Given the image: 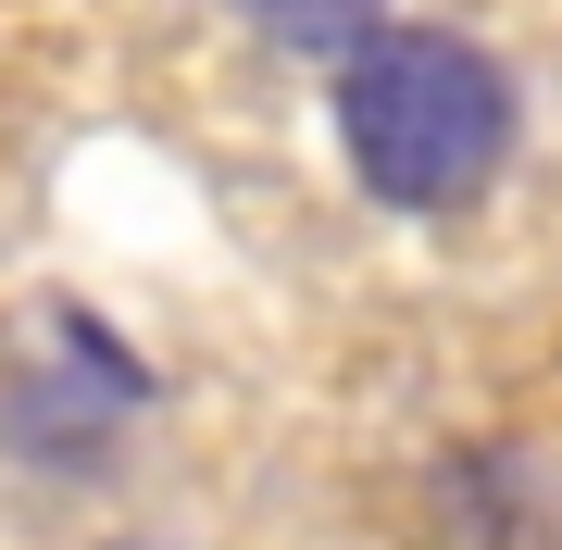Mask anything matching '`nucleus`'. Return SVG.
Wrapping results in <instances>:
<instances>
[{"label":"nucleus","mask_w":562,"mask_h":550,"mask_svg":"<svg viewBox=\"0 0 562 550\" xmlns=\"http://www.w3.org/2000/svg\"><path fill=\"white\" fill-rule=\"evenodd\" d=\"M50 350H63V363H88V375L113 388V401H138V413H150V363H138V350H125V338H113L88 301H50Z\"/></svg>","instance_id":"5"},{"label":"nucleus","mask_w":562,"mask_h":550,"mask_svg":"<svg viewBox=\"0 0 562 550\" xmlns=\"http://www.w3.org/2000/svg\"><path fill=\"white\" fill-rule=\"evenodd\" d=\"M113 550H162V538H113Z\"/></svg>","instance_id":"6"},{"label":"nucleus","mask_w":562,"mask_h":550,"mask_svg":"<svg viewBox=\"0 0 562 550\" xmlns=\"http://www.w3.org/2000/svg\"><path fill=\"white\" fill-rule=\"evenodd\" d=\"M125 413H138V401H113V388L88 363H63V350L0 375V450H13L25 475H63V489H76V475H113Z\"/></svg>","instance_id":"2"},{"label":"nucleus","mask_w":562,"mask_h":550,"mask_svg":"<svg viewBox=\"0 0 562 550\" xmlns=\"http://www.w3.org/2000/svg\"><path fill=\"white\" fill-rule=\"evenodd\" d=\"M513 63L475 50L462 25H375L338 63V150L362 176V201L387 213H462L487 201L513 164Z\"/></svg>","instance_id":"1"},{"label":"nucleus","mask_w":562,"mask_h":550,"mask_svg":"<svg viewBox=\"0 0 562 550\" xmlns=\"http://www.w3.org/2000/svg\"><path fill=\"white\" fill-rule=\"evenodd\" d=\"M238 25L262 50H301V63H350L387 25V0H238Z\"/></svg>","instance_id":"4"},{"label":"nucleus","mask_w":562,"mask_h":550,"mask_svg":"<svg viewBox=\"0 0 562 550\" xmlns=\"http://www.w3.org/2000/svg\"><path fill=\"white\" fill-rule=\"evenodd\" d=\"M438 501H450V526L475 550H525L538 538V463H525V450H450Z\"/></svg>","instance_id":"3"}]
</instances>
